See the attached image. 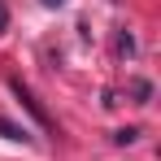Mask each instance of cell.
<instances>
[{"label": "cell", "mask_w": 161, "mask_h": 161, "mask_svg": "<svg viewBox=\"0 0 161 161\" xmlns=\"http://www.w3.org/2000/svg\"><path fill=\"white\" fill-rule=\"evenodd\" d=\"M13 92H18V100H22V105H26L31 113H35V122H39L44 131H48V126H53V118H48V113H44V105H39V100L31 96V87H26V83H22V79H13Z\"/></svg>", "instance_id": "6da1fadb"}, {"label": "cell", "mask_w": 161, "mask_h": 161, "mask_svg": "<svg viewBox=\"0 0 161 161\" xmlns=\"http://www.w3.org/2000/svg\"><path fill=\"white\" fill-rule=\"evenodd\" d=\"M0 139H13V144H31V131H26V126H18V122H9V118H0Z\"/></svg>", "instance_id": "7a4b0ae2"}, {"label": "cell", "mask_w": 161, "mask_h": 161, "mask_svg": "<svg viewBox=\"0 0 161 161\" xmlns=\"http://www.w3.org/2000/svg\"><path fill=\"white\" fill-rule=\"evenodd\" d=\"M131 92L139 96V105H148V96H153V87H148L144 79H135V83H131Z\"/></svg>", "instance_id": "3957f363"}, {"label": "cell", "mask_w": 161, "mask_h": 161, "mask_svg": "<svg viewBox=\"0 0 161 161\" xmlns=\"http://www.w3.org/2000/svg\"><path fill=\"white\" fill-rule=\"evenodd\" d=\"M118 53H122V57L135 53V39H131V35H118Z\"/></svg>", "instance_id": "277c9868"}, {"label": "cell", "mask_w": 161, "mask_h": 161, "mask_svg": "<svg viewBox=\"0 0 161 161\" xmlns=\"http://www.w3.org/2000/svg\"><path fill=\"white\" fill-rule=\"evenodd\" d=\"M113 139H118V144H135V139H139V131H135V126H126V131H118Z\"/></svg>", "instance_id": "5b68a950"}, {"label": "cell", "mask_w": 161, "mask_h": 161, "mask_svg": "<svg viewBox=\"0 0 161 161\" xmlns=\"http://www.w3.org/2000/svg\"><path fill=\"white\" fill-rule=\"evenodd\" d=\"M9 26V9H4V0H0V31Z\"/></svg>", "instance_id": "8992f818"}, {"label": "cell", "mask_w": 161, "mask_h": 161, "mask_svg": "<svg viewBox=\"0 0 161 161\" xmlns=\"http://www.w3.org/2000/svg\"><path fill=\"white\" fill-rule=\"evenodd\" d=\"M44 4H48V9H57V4H65V0H44Z\"/></svg>", "instance_id": "52a82bcc"}]
</instances>
